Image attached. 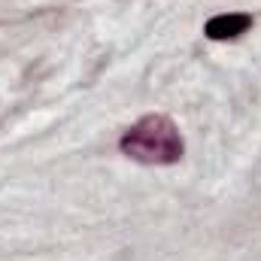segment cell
<instances>
[{"label":"cell","mask_w":261,"mask_h":261,"mask_svg":"<svg viewBox=\"0 0 261 261\" xmlns=\"http://www.w3.org/2000/svg\"><path fill=\"white\" fill-rule=\"evenodd\" d=\"M122 152L140 164H176L186 152L179 128L167 116H143L122 137Z\"/></svg>","instance_id":"cell-1"},{"label":"cell","mask_w":261,"mask_h":261,"mask_svg":"<svg viewBox=\"0 0 261 261\" xmlns=\"http://www.w3.org/2000/svg\"><path fill=\"white\" fill-rule=\"evenodd\" d=\"M252 28V15L246 12H225V15H213L206 21V37L210 40H234L240 34H246Z\"/></svg>","instance_id":"cell-2"}]
</instances>
